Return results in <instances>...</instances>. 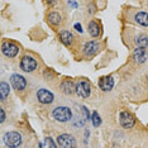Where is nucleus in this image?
Segmentation results:
<instances>
[{
  "label": "nucleus",
  "mask_w": 148,
  "mask_h": 148,
  "mask_svg": "<svg viewBox=\"0 0 148 148\" xmlns=\"http://www.w3.org/2000/svg\"><path fill=\"white\" fill-rule=\"evenodd\" d=\"M52 115L56 120H58V122H61V123H65V122H69V120L71 119L72 113H71V109H69V108L58 106L53 110Z\"/></svg>",
  "instance_id": "f257e3e1"
},
{
  "label": "nucleus",
  "mask_w": 148,
  "mask_h": 148,
  "mask_svg": "<svg viewBox=\"0 0 148 148\" xmlns=\"http://www.w3.org/2000/svg\"><path fill=\"white\" fill-rule=\"evenodd\" d=\"M4 143L10 148H16L22 144V136L18 132H8L4 134Z\"/></svg>",
  "instance_id": "f03ea898"
},
{
  "label": "nucleus",
  "mask_w": 148,
  "mask_h": 148,
  "mask_svg": "<svg viewBox=\"0 0 148 148\" xmlns=\"http://www.w3.org/2000/svg\"><path fill=\"white\" fill-rule=\"evenodd\" d=\"M75 91L79 96L81 97H87L91 92V86L86 80H81V81L77 82V85L75 87Z\"/></svg>",
  "instance_id": "7ed1b4c3"
},
{
  "label": "nucleus",
  "mask_w": 148,
  "mask_h": 148,
  "mask_svg": "<svg viewBox=\"0 0 148 148\" xmlns=\"http://www.w3.org/2000/svg\"><path fill=\"white\" fill-rule=\"evenodd\" d=\"M21 69L25 72H32L37 69V61L31 56H24L21 61Z\"/></svg>",
  "instance_id": "20e7f679"
},
{
  "label": "nucleus",
  "mask_w": 148,
  "mask_h": 148,
  "mask_svg": "<svg viewBox=\"0 0 148 148\" xmlns=\"http://www.w3.org/2000/svg\"><path fill=\"white\" fill-rule=\"evenodd\" d=\"M57 140L61 148H75L76 146V140L71 134H61Z\"/></svg>",
  "instance_id": "39448f33"
},
{
  "label": "nucleus",
  "mask_w": 148,
  "mask_h": 148,
  "mask_svg": "<svg viewBox=\"0 0 148 148\" xmlns=\"http://www.w3.org/2000/svg\"><path fill=\"white\" fill-rule=\"evenodd\" d=\"M1 51L6 57H15L19 52L18 46L12 42H4L1 46Z\"/></svg>",
  "instance_id": "423d86ee"
},
{
  "label": "nucleus",
  "mask_w": 148,
  "mask_h": 148,
  "mask_svg": "<svg viewBox=\"0 0 148 148\" xmlns=\"http://www.w3.org/2000/svg\"><path fill=\"white\" fill-rule=\"evenodd\" d=\"M134 123H136V120H134V116L130 113H128V112L120 113V124H122L123 128L129 129V128H132L134 125Z\"/></svg>",
  "instance_id": "0eeeda50"
},
{
  "label": "nucleus",
  "mask_w": 148,
  "mask_h": 148,
  "mask_svg": "<svg viewBox=\"0 0 148 148\" xmlns=\"http://www.w3.org/2000/svg\"><path fill=\"white\" fill-rule=\"evenodd\" d=\"M10 81H12V85L15 90H24L25 86H27L25 79L22 75H18V73H14V75L10 77Z\"/></svg>",
  "instance_id": "6e6552de"
},
{
  "label": "nucleus",
  "mask_w": 148,
  "mask_h": 148,
  "mask_svg": "<svg viewBox=\"0 0 148 148\" xmlns=\"http://www.w3.org/2000/svg\"><path fill=\"white\" fill-rule=\"evenodd\" d=\"M37 97H38V101L42 103V104H51L53 101V94L46 89L38 90Z\"/></svg>",
  "instance_id": "1a4fd4ad"
},
{
  "label": "nucleus",
  "mask_w": 148,
  "mask_h": 148,
  "mask_svg": "<svg viewBox=\"0 0 148 148\" xmlns=\"http://www.w3.org/2000/svg\"><path fill=\"white\" fill-rule=\"evenodd\" d=\"M99 86H100V89L104 90V91H109V90H112L113 89V86H114V80H113V77L112 76H104L100 79V81H99Z\"/></svg>",
  "instance_id": "9d476101"
},
{
  "label": "nucleus",
  "mask_w": 148,
  "mask_h": 148,
  "mask_svg": "<svg viewBox=\"0 0 148 148\" xmlns=\"http://www.w3.org/2000/svg\"><path fill=\"white\" fill-rule=\"evenodd\" d=\"M133 58H134V61H136V62H139V63L146 62V60H147V51L144 48H139V47H138L137 49H134Z\"/></svg>",
  "instance_id": "9b49d317"
},
{
  "label": "nucleus",
  "mask_w": 148,
  "mask_h": 148,
  "mask_svg": "<svg viewBox=\"0 0 148 148\" xmlns=\"http://www.w3.org/2000/svg\"><path fill=\"white\" fill-rule=\"evenodd\" d=\"M99 51V43L96 42H89L84 46V53L86 56H92Z\"/></svg>",
  "instance_id": "f8f14e48"
},
{
  "label": "nucleus",
  "mask_w": 148,
  "mask_h": 148,
  "mask_svg": "<svg viewBox=\"0 0 148 148\" xmlns=\"http://www.w3.org/2000/svg\"><path fill=\"white\" fill-rule=\"evenodd\" d=\"M60 39H61V42L65 46H71L73 42V36H72V33L69 31H62L60 33Z\"/></svg>",
  "instance_id": "ddd939ff"
},
{
  "label": "nucleus",
  "mask_w": 148,
  "mask_h": 148,
  "mask_svg": "<svg viewBox=\"0 0 148 148\" xmlns=\"http://www.w3.org/2000/svg\"><path fill=\"white\" fill-rule=\"evenodd\" d=\"M61 89L63 90L65 94H72L75 91V85H73V82L70 81V80H65V81L61 84Z\"/></svg>",
  "instance_id": "4468645a"
},
{
  "label": "nucleus",
  "mask_w": 148,
  "mask_h": 148,
  "mask_svg": "<svg viewBox=\"0 0 148 148\" xmlns=\"http://www.w3.org/2000/svg\"><path fill=\"white\" fill-rule=\"evenodd\" d=\"M10 92V87L6 82H0V100H5Z\"/></svg>",
  "instance_id": "2eb2a0df"
},
{
  "label": "nucleus",
  "mask_w": 148,
  "mask_h": 148,
  "mask_svg": "<svg viewBox=\"0 0 148 148\" xmlns=\"http://www.w3.org/2000/svg\"><path fill=\"white\" fill-rule=\"evenodd\" d=\"M89 33L92 37H99L100 34V25L95 22H90L89 23Z\"/></svg>",
  "instance_id": "dca6fc26"
},
{
  "label": "nucleus",
  "mask_w": 148,
  "mask_h": 148,
  "mask_svg": "<svg viewBox=\"0 0 148 148\" xmlns=\"http://www.w3.org/2000/svg\"><path fill=\"white\" fill-rule=\"evenodd\" d=\"M48 22L51 23L52 25H58L61 23V15L56 12H52L48 14Z\"/></svg>",
  "instance_id": "f3484780"
},
{
  "label": "nucleus",
  "mask_w": 148,
  "mask_h": 148,
  "mask_svg": "<svg viewBox=\"0 0 148 148\" xmlns=\"http://www.w3.org/2000/svg\"><path fill=\"white\" fill-rule=\"evenodd\" d=\"M136 21L139 23L140 25H144V27H147L148 25V19H147V13H144V12H139L138 14L136 15Z\"/></svg>",
  "instance_id": "a211bd4d"
},
{
  "label": "nucleus",
  "mask_w": 148,
  "mask_h": 148,
  "mask_svg": "<svg viewBox=\"0 0 148 148\" xmlns=\"http://www.w3.org/2000/svg\"><path fill=\"white\" fill-rule=\"evenodd\" d=\"M39 147L41 148H57V146H56V143H55V140L52 139V138H46L43 142L39 144Z\"/></svg>",
  "instance_id": "6ab92c4d"
},
{
  "label": "nucleus",
  "mask_w": 148,
  "mask_h": 148,
  "mask_svg": "<svg viewBox=\"0 0 148 148\" xmlns=\"http://www.w3.org/2000/svg\"><path fill=\"white\" fill-rule=\"evenodd\" d=\"M137 45L139 46V48H147V36H140L137 38Z\"/></svg>",
  "instance_id": "aec40b11"
},
{
  "label": "nucleus",
  "mask_w": 148,
  "mask_h": 148,
  "mask_svg": "<svg viewBox=\"0 0 148 148\" xmlns=\"http://www.w3.org/2000/svg\"><path fill=\"white\" fill-rule=\"evenodd\" d=\"M92 124H94V127H99L100 124H101V118H100V115L97 114L96 112L92 114Z\"/></svg>",
  "instance_id": "412c9836"
},
{
  "label": "nucleus",
  "mask_w": 148,
  "mask_h": 148,
  "mask_svg": "<svg viewBox=\"0 0 148 148\" xmlns=\"http://www.w3.org/2000/svg\"><path fill=\"white\" fill-rule=\"evenodd\" d=\"M5 120V113H4V110L0 108V123H3Z\"/></svg>",
  "instance_id": "4be33fe9"
},
{
  "label": "nucleus",
  "mask_w": 148,
  "mask_h": 148,
  "mask_svg": "<svg viewBox=\"0 0 148 148\" xmlns=\"http://www.w3.org/2000/svg\"><path fill=\"white\" fill-rule=\"evenodd\" d=\"M75 29H76L77 32L82 33V28H81V24H79V23H76V24H75Z\"/></svg>",
  "instance_id": "5701e85b"
},
{
  "label": "nucleus",
  "mask_w": 148,
  "mask_h": 148,
  "mask_svg": "<svg viewBox=\"0 0 148 148\" xmlns=\"http://www.w3.org/2000/svg\"><path fill=\"white\" fill-rule=\"evenodd\" d=\"M69 4H70V5H72V6H77V4H76V3H73V1H70Z\"/></svg>",
  "instance_id": "b1692460"
}]
</instances>
